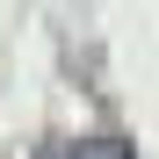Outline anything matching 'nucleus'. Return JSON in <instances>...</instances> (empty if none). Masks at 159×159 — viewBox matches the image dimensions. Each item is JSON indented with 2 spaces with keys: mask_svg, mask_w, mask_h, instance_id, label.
<instances>
[{
  "mask_svg": "<svg viewBox=\"0 0 159 159\" xmlns=\"http://www.w3.org/2000/svg\"><path fill=\"white\" fill-rule=\"evenodd\" d=\"M72 159H138V152H130L123 138H80V145H72Z\"/></svg>",
  "mask_w": 159,
  "mask_h": 159,
  "instance_id": "nucleus-1",
  "label": "nucleus"
}]
</instances>
